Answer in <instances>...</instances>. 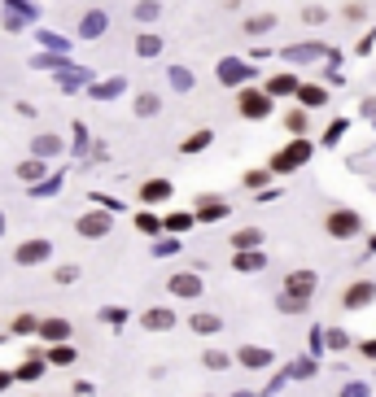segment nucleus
Returning <instances> with one entry per match:
<instances>
[{"instance_id": "obj_20", "label": "nucleus", "mask_w": 376, "mask_h": 397, "mask_svg": "<svg viewBox=\"0 0 376 397\" xmlns=\"http://www.w3.org/2000/svg\"><path fill=\"white\" fill-rule=\"evenodd\" d=\"M144 323H149V327H171V314H167V310H158V314H144Z\"/></svg>"}, {"instance_id": "obj_21", "label": "nucleus", "mask_w": 376, "mask_h": 397, "mask_svg": "<svg viewBox=\"0 0 376 397\" xmlns=\"http://www.w3.org/2000/svg\"><path fill=\"white\" fill-rule=\"evenodd\" d=\"M241 358H245V362H250V367H263V362H267V354H263V350H245Z\"/></svg>"}, {"instance_id": "obj_16", "label": "nucleus", "mask_w": 376, "mask_h": 397, "mask_svg": "<svg viewBox=\"0 0 376 397\" xmlns=\"http://www.w3.org/2000/svg\"><path fill=\"white\" fill-rule=\"evenodd\" d=\"M158 48H162V44H158V36H140V44H136V53H140V57H153V53H158Z\"/></svg>"}, {"instance_id": "obj_4", "label": "nucleus", "mask_w": 376, "mask_h": 397, "mask_svg": "<svg viewBox=\"0 0 376 397\" xmlns=\"http://www.w3.org/2000/svg\"><path fill=\"white\" fill-rule=\"evenodd\" d=\"M368 302H376V284H368V279H363V284H350L346 288V306L350 310H363Z\"/></svg>"}, {"instance_id": "obj_11", "label": "nucleus", "mask_w": 376, "mask_h": 397, "mask_svg": "<svg viewBox=\"0 0 376 397\" xmlns=\"http://www.w3.org/2000/svg\"><path fill=\"white\" fill-rule=\"evenodd\" d=\"M105 31V13H88L84 18V36H101Z\"/></svg>"}, {"instance_id": "obj_22", "label": "nucleus", "mask_w": 376, "mask_h": 397, "mask_svg": "<svg viewBox=\"0 0 376 397\" xmlns=\"http://www.w3.org/2000/svg\"><path fill=\"white\" fill-rule=\"evenodd\" d=\"M136 18H140V22H149V18H158V5H149V0H144V5L136 9Z\"/></svg>"}, {"instance_id": "obj_24", "label": "nucleus", "mask_w": 376, "mask_h": 397, "mask_svg": "<svg viewBox=\"0 0 376 397\" xmlns=\"http://www.w3.org/2000/svg\"><path fill=\"white\" fill-rule=\"evenodd\" d=\"M363 354H368V358H376V341H372V345H363Z\"/></svg>"}, {"instance_id": "obj_1", "label": "nucleus", "mask_w": 376, "mask_h": 397, "mask_svg": "<svg viewBox=\"0 0 376 397\" xmlns=\"http://www.w3.org/2000/svg\"><path fill=\"white\" fill-rule=\"evenodd\" d=\"M310 288H315V275L310 271H298V275H289V284H285V310H306V297Z\"/></svg>"}, {"instance_id": "obj_14", "label": "nucleus", "mask_w": 376, "mask_h": 397, "mask_svg": "<svg viewBox=\"0 0 376 397\" xmlns=\"http://www.w3.org/2000/svg\"><path fill=\"white\" fill-rule=\"evenodd\" d=\"M40 332H44V336H53V341H61V336H70V327L61 323V319H53V323H44Z\"/></svg>"}, {"instance_id": "obj_7", "label": "nucleus", "mask_w": 376, "mask_h": 397, "mask_svg": "<svg viewBox=\"0 0 376 397\" xmlns=\"http://www.w3.org/2000/svg\"><path fill=\"white\" fill-rule=\"evenodd\" d=\"M40 258H48V240H36V244H27V249L18 254L22 267H31V262H40Z\"/></svg>"}, {"instance_id": "obj_25", "label": "nucleus", "mask_w": 376, "mask_h": 397, "mask_svg": "<svg viewBox=\"0 0 376 397\" xmlns=\"http://www.w3.org/2000/svg\"><path fill=\"white\" fill-rule=\"evenodd\" d=\"M0 389H5V371H0Z\"/></svg>"}, {"instance_id": "obj_18", "label": "nucleus", "mask_w": 376, "mask_h": 397, "mask_svg": "<svg viewBox=\"0 0 376 397\" xmlns=\"http://www.w3.org/2000/svg\"><path fill=\"white\" fill-rule=\"evenodd\" d=\"M285 127H289V131H306V114H302V109H289Z\"/></svg>"}, {"instance_id": "obj_17", "label": "nucleus", "mask_w": 376, "mask_h": 397, "mask_svg": "<svg viewBox=\"0 0 376 397\" xmlns=\"http://www.w3.org/2000/svg\"><path fill=\"white\" fill-rule=\"evenodd\" d=\"M236 267H241V271H254V267H263V254H236Z\"/></svg>"}, {"instance_id": "obj_6", "label": "nucleus", "mask_w": 376, "mask_h": 397, "mask_svg": "<svg viewBox=\"0 0 376 397\" xmlns=\"http://www.w3.org/2000/svg\"><path fill=\"white\" fill-rule=\"evenodd\" d=\"M79 231H88V236H105V231H110V214H88V219H79Z\"/></svg>"}, {"instance_id": "obj_2", "label": "nucleus", "mask_w": 376, "mask_h": 397, "mask_svg": "<svg viewBox=\"0 0 376 397\" xmlns=\"http://www.w3.org/2000/svg\"><path fill=\"white\" fill-rule=\"evenodd\" d=\"M324 227H329V236L346 240V236H359V227H363V223H359V214H350V210H337V214H329V223H324Z\"/></svg>"}, {"instance_id": "obj_5", "label": "nucleus", "mask_w": 376, "mask_h": 397, "mask_svg": "<svg viewBox=\"0 0 376 397\" xmlns=\"http://www.w3.org/2000/svg\"><path fill=\"white\" fill-rule=\"evenodd\" d=\"M306 153H310L306 144H293V148H285V153L276 157V171H293V166H302V162H306Z\"/></svg>"}, {"instance_id": "obj_3", "label": "nucleus", "mask_w": 376, "mask_h": 397, "mask_svg": "<svg viewBox=\"0 0 376 397\" xmlns=\"http://www.w3.org/2000/svg\"><path fill=\"white\" fill-rule=\"evenodd\" d=\"M241 114L263 118V114H271V96L267 92H241Z\"/></svg>"}, {"instance_id": "obj_13", "label": "nucleus", "mask_w": 376, "mask_h": 397, "mask_svg": "<svg viewBox=\"0 0 376 397\" xmlns=\"http://www.w3.org/2000/svg\"><path fill=\"white\" fill-rule=\"evenodd\" d=\"M232 240H236V249H250V244H258V240H263V236H258V231H254V227H245V231H236V236H232Z\"/></svg>"}, {"instance_id": "obj_10", "label": "nucleus", "mask_w": 376, "mask_h": 397, "mask_svg": "<svg viewBox=\"0 0 376 397\" xmlns=\"http://www.w3.org/2000/svg\"><path fill=\"white\" fill-rule=\"evenodd\" d=\"M271 26H276L271 13H263V18H250V22H245V31H250V36H263V31H271Z\"/></svg>"}, {"instance_id": "obj_15", "label": "nucleus", "mask_w": 376, "mask_h": 397, "mask_svg": "<svg viewBox=\"0 0 376 397\" xmlns=\"http://www.w3.org/2000/svg\"><path fill=\"white\" fill-rule=\"evenodd\" d=\"M298 96H302V105H324V101H329V96H324V88H302Z\"/></svg>"}, {"instance_id": "obj_12", "label": "nucleus", "mask_w": 376, "mask_h": 397, "mask_svg": "<svg viewBox=\"0 0 376 397\" xmlns=\"http://www.w3.org/2000/svg\"><path fill=\"white\" fill-rule=\"evenodd\" d=\"M293 88H298V84H293V75H280V79H271V84H267V92H271V96L293 92Z\"/></svg>"}, {"instance_id": "obj_9", "label": "nucleus", "mask_w": 376, "mask_h": 397, "mask_svg": "<svg viewBox=\"0 0 376 397\" xmlns=\"http://www.w3.org/2000/svg\"><path fill=\"white\" fill-rule=\"evenodd\" d=\"M167 192H171V184H162V179H158V184H144V188H140V196H144V201H162Z\"/></svg>"}, {"instance_id": "obj_8", "label": "nucleus", "mask_w": 376, "mask_h": 397, "mask_svg": "<svg viewBox=\"0 0 376 397\" xmlns=\"http://www.w3.org/2000/svg\"><path fill=\"white\" fill-rule=\"evenodd\" d=\"M171 288H175V293H188V297H193V293H197L202 284H197V275H175V279H171Z\"/></svg>"}, {"instance_id": "obj_19", "label": "nucleus", "mask_w": 376, "mask_h": 397, "mask_svg": "<svg viewBox=\"0 0 376 397\" xmlns=\"http://www.w3.org/2000/svg\"><path fill=\"white\" fill-rule=\"evenodd\" d=\"M193 327H197V332H215L219 319H215V314H202V319H193Z\"/></svg>"}, {"instance_id": "obj_23", "label": "nucleus", "mask_w": 376, "mask_h": 397, "mask_svg": "<svg viewBox=\"0 0 376 397\" xmlns=\"http://www.w3.org/2000/svg\"><path fill=\"white\" fill-rule=\"evenodd\" d=\"M210 144V136H206V131H202V136H193V140H184V153H188V148H206Z\"/></svg>"}]
</instances>
